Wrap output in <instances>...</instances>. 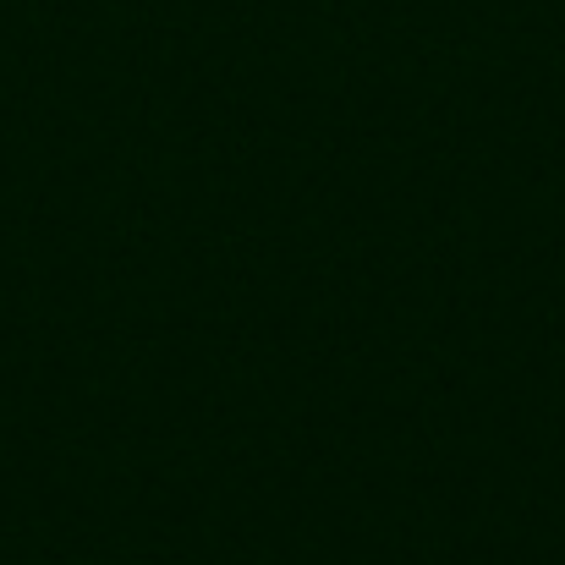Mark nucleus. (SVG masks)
<instances>
[]
</instances>
